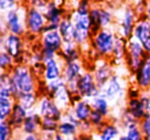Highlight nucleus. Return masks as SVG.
<instances>
[{"instance_id": "f257e3e1", "label": "nucleus", "mask_w": 150, "mask_h": 140, "mask_svg": "<svg viewBox=\"0 0 150 140\" xmlns=\"http://www.w3.org/2000/svg\"><path fill=\"white\" fill-rule=\"evenodd\" d=\"M9 77H11V90L16 100L22 93L36 92L37 84H36L35 74L29 66L25 64H16L13 70L9 72Z\"/></svg>"}, {"instance_id": "f03ea898", "label": "nucleus", "mask_w": 150, "mask_h": 140, "mask_svg": "<svg viewBox=\"0 0 150 140\" xmlns=\"http://www.w3.org/2000/svg\"><path fill=\"white\" fill-rule=\"evenodd\" d=\"M26 15L27 11L22 6L9 10L2 15V35L7 33L22 36L27 31L26 28Z\"/></svg>"}, {"instance_id": "7ed1b4c3", "label": "nucleus", "mask_w": 150, "mask_h": 140, "mask_svg": "<svg viewBox=\"0 0 150 140\" xmlns=\"http://www.w3.org/2000/svg\"><path fill=\"white\" fill-rule=\"evenodd\" d=\"M63 45H64V40L58 30L43 32L41 35V48H40L43 62L59 56Z\"/></svg>"}, {"instance_id": "20e7f679", "label": "nucleus", "mask_w": 150, "mask_h": 140, "mask_svg": "<svg viewBox=\"0 0 150 140\" xmlns=\"http://www.w3.org/2000/svg\"><path fill=\"white\" fill-rule=\"evenodd\" d=\"M117 36L110 29H102L100 32L93 36L92 46L97 55L100 57L112 56L115 40Z\"/></svg>"}, {"instance_id": "39448f33", "label": "nucleus", "mask_w": 150, "mask_h": 140, "mask_svg": "<svg viewBox=\"0 0 150 140\" xmlns=\"http://www.w3.org/2000/svg\"><path fill=\"white\" fill-rule=\"evenodd\" d=\"M1 47L2 50L13 56L16 60V64H24V52H23V39L22 36L15 34L6 33L1 38Z\"/></svg>"}, {"instance_id": "423d86ee", "label": "nucleus", "mask_w": 150, "mask_h": 140, "mask_svg": "<svg viewBox=\"0 0 150 140\" xmlns=\"http://www.w3.org/2000/svg\"><path fill=\"white\" fill-rule=\"evenodd\" d=\"M62 78L65 80L71 94H78V81L80 77L84 74L83 66L80 62H72L64 64Z\"/></svg>"}, {"instance_id": "0eeeda50", "label": "nucleus", "mask_w": 150, "mask_h": 140, "mask_svg": "<svg viewBox=\"0 0 150 140\" xmlns=\"http://www.w3.org/2000/svg\"><path fill=\"white\" fill-rule=\"evenodd\" d=\"M46 25H47V21H46L43 10L32 6L27 9L26 28H27L28 33L33 36L42 35Z\"/></svg>"}, {"instance_id": "6e6552de", "label": "nucleus", "mask_w": 150, "mask_h": 140, "mask_svg": "<svg viewBox=\"0 0 150 140\" xmlns=\"http://www.w3.org/2000/svg\"><path fill=\"white\" fill-rule=\"evenodd\" d=\"M148 54L144 50L143 46L134 38L129 39L127 41V64L129 69L132 73H135L138 69L143 64L144 60L146 58Z\"/></svg>"}, {"instance_id": "1a4fd4ad", "label": "nucleus", "mask_w": 150, "mask_h": 140, "mask_svg": "<svg viewBox=\"0 0 150 140\" xmlns=\"http://www.w3.org/2000/svg\"><path fill=\"white\" fill-rule=\"evenodd\" d=\"M43 13L46 18V21H47V25H46L43 32L58 30L61 22L63 21L64 18L67 17V15H65V13H67L66 9L61 4L57 3L56 0H52V1L46 5Z\"/></svg>"}, {"instance_id": "9d476101", "label": "nucleus", "mask_w": 150, "mask_h": 140, "mask_svg": "<svg viewBox=\"0 0 150 140\" xmlns=\"http://www.w3.org/2000/svg\"><path fill=\"white\" fill-rule=\"evenodd\" d=\"M138 13L136 11L135 7L127 6L125 10L122 11L120 22H119V36L125 38L127 40H129L133 38V32L135 29V26L137 24Z\"/></svg>"}, {"instance_id": "9b49d317", "label": "nucleus", "mask_w": 150, "mask_h": 140, "mask_svg": "<svg viewBox=\"0 0 150 140\" xmlns=\"http://www.w3.org/2000/svg\"><path fill=\"white\" fill-rule=\"evenodd\" d=\"M101 90L97 85L94 74L91 72H84L78 81V94L82 99L92 100L93 98L98 96Z\"/></svg>"}, {"instance_id": "f8f14e48", "label": "nucleus", "mask_w": 150, "mask_h": 140, "mask_svg": "<svg viewBox=\"0 0 150 140\" xmlns=\"http://www.w3.org/2000/svg\"><path fill=\"white\" fill-rule=\"evenodd\" d=\"M38 115L41 118H50L60 122L63 118V111L58 104L48 97L44 95L39 99L38 102Z\"/></svg>"}, {"instance_id": "ddd939ff", "label": "nucleus", "mask_w": 150, "mask_h": 140, "mask_svg": "<svg viewBox=\"0 0 150 140\" xmlns=\"http://www.w3.org/2000/svg\"><path fill=\"white\" fill-rule=\"evenodd\" d=\"M133 38L137 40L147 54H150V22L144 17L138 20L133 32Z\"/></svg>"}, {"instance_id": "4468645a", "label": "nucleus", "mask_w": 150, "mask_h": 140, "mask_svg": "<svg viewBox=\"0 0 150 140\" xmlns=\"http://www.w3.org/2000/svg\"><path fill=\"white\" fill-rule=\"evenodd\" d=\"M101 93L110 102H116L122 98L125 94V88L122 86L120 78L116 75H113L106 84V86L101 90Z\"/></svg>"}, {"instance_id": "2eb2a0df", "label": "nucleus", "mask_w": 150, "mask_h": 140, "mask_svg": "<svg viewBox=\"0 0 150 140\" xmlns=\"http://www.w3.org/2000/svg\"><path fill=\"white\" fill-rule=\"evenodd\" d=\"M63 68L60 64V62L57 57L50 58V60L43 62V73L42 76L46 83L54 81L57 79L62 78L63 76Z\"/></svg>"}, {"instance_id": "dca6fc26", "label": "nucleus", "mask_w": 150, "mask_h": 140, "mask_svg": "<svg viewBox=\"0 0 150 140\" xmlns=\"http://www.w3.org/2000/svg\"><path fill=\"white\" fill-rule=\"evenodd\" d=\"M138 88L146 90L150 87V54L146 56L143 64L134 73Z\"/></svg>"}, {"instance_id": "f3484780", "label": "nucleus", "mask_w": 150, "mask_h": 140, "mask_svg": "<svg viewBox=\"0 0 150 140\" xmlns=\"http://www.w3.org/2000/svg\"><path fill=\"white\" fill-rule=\"evenodd\" d=\"M93 74H94L95 80H96V83L100 90H102V89L106 86L108 81L110 80L111 77L113 76L112 69H111L110 64L106 62H103L102 64H98Z\"/></svg>"}, {"instance_id": "a211bd4d", "label": "nucleus", "mask_w": 150, "mask_h": 140, "mask_svg": "<svg viewBox=\"0 0 150 140\" xmlns=\"http://www.w3.org/2000/svg\"><path fill=\"white\" fill-rule=\"evenodd\" d=\"M64 64L72 62H78L80 58V47L75 42L64 43L62 50L59 53Z\"/></svg>"}, {"instance_id": "6ab92c4d", "label": "nucleus", "mask_w": 150, "mask_h": 140, "mask_svg": "<svg viewBox=\"0 0 150 140\" xmlns=\"http://www.w3.org/2000/svg\"><path fill=\"white\" fill-rule=\"evenodd\" d=\"M28 115H29V111H26L20 103H18L16 101L13 108V113H11L9 119L7 120V122H8V124L11 126L13 129H16V128L21 129L22 125L25 122V120L27 119Z\"/></svg>"}, {"instance_id": "aec40b11", "label": "nucleus", "mask_w": 150, "mask_h": 140, "mask_svg": "<svg viewBox=\"0 0 150 140\" xmlns=\"http://www.w3.org/2000/svg\"><path fill=\"white\" fill-rule=\"evenodd\" d=\"M41 120L42 118L38 113L30 111L27 119L23 123L21 130L25 135H32L36 134L39 128H41Z\"/></svg>"}, {"instance_id": "412c9836", "label": "nucleus", "mask_w": 150, "mask_h": 140, "mask_svg": "<svg viewBox=\"0 0 150 140\" xmlns=\"http://www.w3.org/2000/svg\"><path fill=\"white\" fill-rule=\"evenodd\" d=\"M73 106V113L76 117V119L79 122H86L90 120L91 113L93 111L92 104L86 99H81L78 102L74 103Z\"/></svg>"}, {"instance_id": "4be33fe9", "label": "nucleus", "mask_w": 150, "mask_h": 140, "mask_svg": "<svg viewBox=\"0 0 150 140\" xmlns=\"http://www.w3.org/2000/svg\"><path fill=\"white\" fill-rule=\"evenodd\" d=\"M127 111L138 122L142 121L147 116L146 106L140 98H131L127 101Z\"/></svg>"}, {"instance_id": "5701e85b", "label": "nucleus", "mask_w": 150, "mask_h": 140, "mask_svg": "<svg viewBox=\"0 0 150 140\" xmlns=\"http://www.w3.org/2000/svg\"><path fill=\"white\" fill-rule=\"evenodd\" d=\"M58 31L62 36L64 43L74 42V25H73V22L71 21L69 15L61 22Z\"/></svg>"}, {"instance_id": "b1692460", "label": "nucleus", "mask_w": 150, "mask_h": 140, "mask_svg": "<svg viewBox=\"0 0 150 140\" xmlns=\"http://www.w3.org/2000/svg\"><path fill=\"white\" fill-rule=\"evenodd\" d=\"M119 129L114 124H104L99 130L98 140H114L118 137Z\"/></svg>"}, {"instance_id": "393cba45", "label": "nucleus", "mask_w": 150, "mask_h": 140, "mask_svg": "<svg viewBox=\"0 0 150 140\" xmlns=\"http://www.w3.org/2000/svg\"><path fill=\"white\" fill-rule=\"evenodd\" d=\"M18 103L22 105L24 108L27 111H32V109L34 108V106L36 105V103L39 102L38 100V96L36 92H32V93H22L19 97L17 98Z\"/></svg>"}, {"instance_id": "a878e982", "label": "nucleus", "mask_w": 150, "mask_h": 140, "mask_svg": "<svg viewBox=\"0 0 150 140\" xmlns=\"http://www.w3.org/2000/svg\"><path fill=\"white\" fill-rule=\"evenodd\" d=\"M16 99L13 97H0V120L7 121L13 113Z\"/></svg>"}, {"instance_id": "bb28decb", "label": "nucleus", "mask_w": 150, "mask_h": 140, "mask_svg": "<svg viewBox=\"0 0 150 140\" xmlns=\"http://www.w3.org/2000/svg\"><path fill=\"white\" fill-rule=\"evenodd\" d=\"M91 104H92V107H93L94 111L102 113L104 117L108 116V113H109V101L101 92L98 96H96L95 98H93L92 100H91Z\"/></svg>"}, {"instance_id": "cd10ccee", "label": "nucleus", "mask_w": 150, "mask_h": 140, "mask_svg": "<svg viewBox=\"0 0 150 140\" xmlns=\"http://www.w3.org/2000/svg\"><path fill=\"white\" fill-rule=\"evenodd\" d=\"M90 19H91V24H92V35L94 36L103 29L102 24H101L100 5H93L90 11Z\"/></svg>"}, {"instance_id": "c85d7f7f", "label": "nucleus", "mask_w": 150, "mask_h": 140, "mask_svg": "<svg viewBox=\"0 0 150 140\" xmlns=\"http://www.w3.org/2000/svg\"><path fill=\"white\" fill-rule=\"evenodd\" d=\"M127 41L125 38L121 36H117L115 40L114 48H113L112 57L116 60H121L125 55H127Z\"/></svg>"}, {"instance_id": "c756f323", "label": "nucleus", "mask_w": 150, "mask_h": 140, "mask_svg": "<svg viewBox=\"0 0 150 140\" xmlns=\"http://www.w3.org/2000/svg\"><path fill=\"white\" fill-rule=\"evenodd\" d=\"M78 129H79V127L77 125H75V124L71 123L69 121H63L59 124L58 133L61 134L62 136H64L66 139H69V138L76 136Z\"/></svg>"}, {"instance_id": "7c9ffc66", "label": "nucleus", "mask_w": 150, "mask_h": 140, "mask_svg": "<svg viewBox=\"0 0 150 140\" xmlns=\"http://www.w3.org/2000/svg\"><path fill=\"white\" fill-rule=\"evenodd\" d=\"M16 66V60L7 52L1 50L0 52V68L1 72L9 73Z\"/></svg>"}, {"instance_id": "2f4dec72", "label": "nucleus", "mask_w": 150, "mask_h": 140, "mask_svg": "<svg viewBox=\"0 0 150 140\" xmlns=\"http://www.w3.org/2000/svg\"><path fill=\"white\" fill-rule=\"evenodd\" d=\"M59 122L50 118H42L41 120V131L44 134H56L58 133Z\"/></svg>"}, {"instance_id": "473e14b6", "label": "nucleus", "mask_w": 150, "mask_h": 140, "mask_svg": "<svg viewBox=\"0 0 150 140\" xmlns=\"http://www.w3.org/2000/svg\"><path fill=\"white\" fill-rule=\"evenodd\" d=\"M125 137L129 140H144V135L141 131L139 123H134L127 126Z\"/></svg>"}, {"instance_id": "72a5a7b5", "label": "nucleus", "mask_w": 150, "mask_h": 140, "mask_svg": "<svg viewBox=\"0 0 150 140\" xmlns=\"http://www.w3.org/2000/svg\"><path fill=\"white\" fill-rule=\"evenodd\" d=\"M114 21V15L108 7L101 6V24L103 29H109Z\"/></svg>"}, {"instance_id": "f704fd0d", "label": "nucleus", "mask_w": 150, "mask_h": 140, "mask_svg": "<svg viewBox=\"0 0 150 140\" xmlns=\"http://www.w3.org/2000/svg\"><path fill=\"white\" fill-rule=\"evenodd\" d=\"M13 128L7 121L0 122V140H11Z\"/></svg>"}, {"instance_id": "c9c22d12", "label": "nucleus", "mask_w": 150, "mask_h": 140, "mask_svg": "<svg viewBox=\"0 0 150 140\" xmlns=\"http://www.w3.org/2000/svg\"><path fill=\"white\" fill-rule=\"evenodd\" d=\"M104 118L105 117L102 115V113H98V111H94V109H93L92 113H91L90 120H88V121H90V123L92 124L93 127L100 129V128L105 124Z\"/></svg>"}, {"instance_id": "e433bc0d", "label": "nucleus", "mask_w": 150, "mask_h": 140, "mask_svg": "<svg viewBox=\"0 0 150 140\" xmlns=\"http://www.w3.org/2000/svg\"><path fill=\"white\" fill-rule=\"evenodd\" d=\"M19 1L17 0H0V10L1 13H5L9 10L18 8Z\"/></svg>"}, {"instance_id": "4c0bfd02", "label": "nucleus", "mask_w": 150, "mask_h": 140, "mask_svg": "<svg viewBox=\"0 0 150 140\" xmlns=\"http://www.w3.org/2000/svg\"><path fill=\"white\" fill-rule=\"evenodd\" d=\"M140 128L144 136H147L150 134V116H146L140 124Z\"/></svg>"}, {"instance_id": "58836bf2", "label": "nucleus", "mask_w": 150, "mask_h": 140, "mask_svg": "<svg viewBox=\"0 0 150 140\" xmlns=\"http://www.w3.org/2000/svg\"><path fill=\"white\" fill-rule=\"evenodd\" d=\"M50 1H52V0H30V3H31L32 7H36V8H38V9L44 10L46 5H47Z\"/></svg>"}, {"instance_id": "ea45409f", "label": "nucleus", "mask_w": 150, "mask_h": 140, "mask_svg": "<svg viewBox=\"0 0 150 140\" xmlns=\"http://www.w3.org/2000/svg\"><path fill=\"white\" fill-rule=\"evenodd\" d=\"M141 96V94H140V90L139 89H135V88H132L129 89V99L131 98H139V97Z\"/></svg>"}, {"instance_id": "a19ab883", "label": "nucleus", "mask_w": 150, "mask_h": 140, "mask_svg": "<svg viewBox=\"0 0 150 140\" xmlns=\"http://www.w3.org/2000/svg\"><path fill=\"white\" fill-rule=\"evenodd\" d=\"M143 17L145 18V19H147L148 21L150 22V2H147V4H146L145 13H144Z\"/></svg>"}, {"instance_id": "79ce46f5", "label": "nucleus", "mask_w": 150, "mask_h": 140, "mask_svg": "<svg viewBox=\"0 0 150 140\" xmlns=\"http://www.w3.org/2000/svg\"><path fill=\"white\" fill-rule=\"evenodd\" d=\"M24 140H39V137H38L36 134H32V135H25V137L23 138Z\"/></svg>"}, {"instance_id": "37998d69", "label": "nucleus", "mask_w": 150, "mask_h": 140, "mask_svg": "<svg viewBox=\"0 0 150 140\" xmlns=\"http://www.w3.org/2000/svg\"><path fill=\"white\" fill-rule=\"evenodd\" d=\"M52 140H67V139L64 137V136L61 135V134L56 133V134L54 135V138H52Z\"/></svg>"}, {"instance_id": "c03bdc74", "label": "nucleus", "mask_w": 150, "mask_h": 140, "mask_svg": "<svg viewBox=\"0 0 150 140\" xmlns=\"http://www.w3.org/2000/svg\"><path fill=\"white\" fill-rule=\"evenodd\" d=\"M101 1H103V2H105V3H112V2H114L115 0H101Z\"/></svg>"}, {"instance_id": "a18cd8bd", "label": "nucleus", "mask_w": 150, "mask_h": 140, "mask_svg": "<svg viewBox=\"0 0 150 140\" xmlns=\"http://www.w3.org/2000/svg\"><path fill=\"white\" fill-rule=\"evenodd\" d=\"M147 116H150V104L147 107Z\"/></svg>"}, {"instance_id": "49530a36", "label": "nucleus", "mask_w": 150, "mask_h": 140, "mask_svg": "<svg viewBox=\"0 0 150 140\" xmlns=\"http://www.w3.org/2000/svg\"><path fill=\"white\" fill-rule=\"evenodd\" d=\"M119 140H129V139H127V138L125 137V136H121V137L119 138Z\"/></svg>"}, {"instance_id": "de8ad7c7", "label": "nucleus", "mask_w": 150, "mask_h": 140, "mask_svg": "<svg viewBox=\"0 0 150 140\" xmlns=\"http://www.w3.org/2000/svg\"><path fill=\"white\" fill-rule=\"evenodd\" d=\"M11 140H24V139H21V138H19V137H15V138H13Z\"/></svg>"}, {"instance_id": "09e8293b", "label": "nucleus", "mask_w": 150, "mask_h": 140, "mask_svg": "<svg viewBox=\"0 0 150 140\" xmlns=\"http://www.w3.org/2000/svg\"><path fill=\"white\" fill-rule=\"evenodd\" d=\"M146 1H147V2H150V0H146Z\"/></svg>"}, {"instance_id": "8fccbe9b", "label": "nucleus", "mask_w": 150, "mask_h": 140, "mask_svg": "<svg viewBox=\"0 0 150 140\" xmlns=\"http://www.w3.org/2000/svg\"><path fill=\"white\" fill-rule=\"evenodd\" d=\"M94 1H98V0H94Z\"/></svg>"}, {"instance_id": "3c124183", "label": "nucleus", "mask_w": 150, "mask_h": 140, "mask_svg": "<svg viewBox=\"0 0 150 140\" xmlns=\"http://www.w3.org/2000/svg\"><path fill=\"white\" fill-rule=\"evenodd\" d=\"M17 1H19V0H17Z\"/></svg>"}]
</instances>
